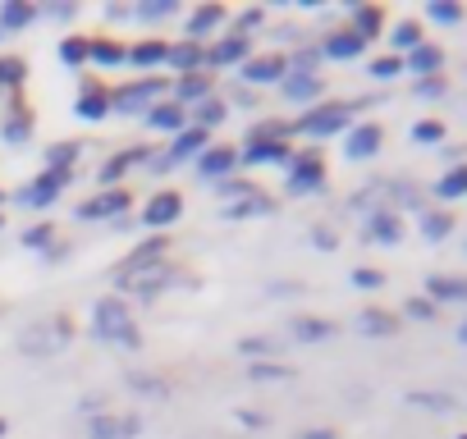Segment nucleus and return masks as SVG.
Wrapping results in <instances>:
<instances>
[{"instance_id":"f257e3e1","label":"nucleus","mask_w":467,"mask_h":439,"mask_svg":"<svg viewBox=\"0 0 467 439\" xmlns=\"http://www.w3.org/2000/svg\"><path fill=\"white\" fill-rule=\"evenodd\" d=\"M92 334L101 343H115V348H129V352L142 348V330H138L129 302L124 298H110V293L97 298V307H92Z\"/></svg>"},{"instance_id":"f03ea898","label":"nucleus","mask_w":467,"mask_h":439,"mask_svg":"<svg viewBox=\"0 0 467 439\" xmlns=\"http://www.w3.org/2000/svg\"><path fill=\"white\" fill-rule=\"evenodd\" d=\"M69 339H74V321L69 316H47V321H37V325H28L19 334V352H28V357H56V352L69 348Z\"/></svg>"},{"instance_id":"7ed1b4c3","label":"nucleus","mask_w":467,"mask_h":439,"mask_svg":"<svg viewBox=\"0 0 467 439\" xmlns=\"http://www.w3.org/2000/svg\"><path fill=\"white\" fill-rule=\"evenodd\" d=\"M161 97H165V83L161 78H138V83L110 87V110L115 115H147Z\"/></svg>"},{"instance_id":"20e7f679","label":"nucleus","mask_w":467,"mask_h":439,"mask_svg":"<svg viewBox=\"0 0 467 439\" xmlns=\"http://www.w3.org/2000/svg\"><path fill=\"white\" fill-rule=\"evenodd\" d=\"M348 115H353V106L330 101V106L307 110L298 124H289V133H303V138H330V133H344V128H348Z\"/></svg>"},{"instance_id":"39448f33","label":"nucleus","mask_w":467,"mask_h":439,"mask_svg":"<svg viewBox=\"0 0 467 439\" xmlns=\"http://www.w3.org/2000/svg\"><path fill=\"white\" fill-rule=\"evenodd\" d=\"M147 430V416L142 412H101L88 421V434L92 439H138Z\"/></svg>"},{"instance_id":"423d86ee","label":"nucleus","mask_w":467,"mask_h":439,"mask_svg":"<svg viewBox=\"0 0 467 439\" xmlns=\"http://www.w3.org/2000/svg\"><path fill=\"white\" fill-rule=\"evenodd\" d=\"M179 215H183V197H179L174 188H161V192H151L147 206H142V225L156 230V234H165L170 225H179Z\"/></svg>"},{"instance_id":"0eeeda50","label":"nucleus","mask_w":467,"mask_h":439,"mask_svg":"<svg viewBox=\"0 0 467 439\" xmlns=\"http://www.w3.org/2000/svg\"><path fill=\"white\" fill-rule=\"evenodd\" d=\"M69 183H74V169H47V174H37L33 183L19 188V201L24 206H51V201H60V192Z\"/></svg>"},{"instance_id":"6e6552de","label":"nucleus","mask_w":467,"mask_h":439,"mask_svg":"<svg viewBox=\"0 0 467 439\" xmlns=\"http://www.w3.org/2000/svg\"><path fill=\"white\" fill-rule=\"evenodd\" d=\"M317 188H326V160L312 156V151L294 156V160H289V192H294V197H307V192H317Z\"/></svg>"},{"instance_id":"1a4fd4ad","label":"nucleus","mask_w":467,"mask_h":439,"mask_svg":"<svg viewBox=\"0 0 467 439\" xmlns=\"http://www.w3.org/2000/svg\"><path fill=\"white\" fill-rule=\"evenodd\" d=\"M129 188H101L88 201H78V220H119L129 210Z\"/></svg>"},{"instance_id":"9d476101","label":"nucleus","mask_w":467,"mask_h":439,"mask_svg":"<svg viewBox=\"0 0 467 439\" xmlns=\"http://www.w3.org/2000/svg\"><path fill=\"white\" fill-rule=\"evenodd\" d=\"M248 60H253V37H239V33H229V37H220L215 46H206V65H211V69L248 65Z\"/></svg>"},{"instance_id":"9b49d317","label":"nucleus","mask_w":467,"mask_h":439,"mask_svg":"<svg viewBox=\"0 0 467 439\" xmlns=\"http://www.w3.org/2000/svg\"><path fill=\"white\" fill-rule=\"evenodd\" d=\"M285 78H289V56H280V51L253 56V60L244 65V83H253V87H262V83H285Z\"/></svg>"},{"instance_id":"f8f14e48","label":"nucleus","mask_w":467,"mask_h":439,"mask_svg":"<svg viewBox=\"0 0 467 439\" xmlns=\"http://www.w3.org/2000/svg\"><path fill=\"white\" fill-rule=\"evenodd\" d=\"M206 147H211V133H206V128H197V124H188L183 133H174V142H170V156H165V160H156V165L165 169V165H183V160H197V156H202Z\"/></svg>"},{"instance_id":"ddd939ff","label":"nucleus","mask_w":467,"mask_h":439,"mask_svg":"<svg viewBox=\"0 0 467 439\" xmlns=\"http://www.w3.org/2000/svg\"><path fill=\"white\" fill-rule=\"evenodd\" d=\"M380 142H385V128L380 124H353L348 138H344V156L348 160H371L380 151Z\"/></svg>"},{"instance_id":"4468645a","label":"nucleus","mask_w":467,"mask_h":439,"mask_svg":"<svg viewBox=\"0 0 467 439\" xmlns=\"http://www.w3.org/2000/svg\"><path fill=\"white\" fill-rule=\"evenodd\" d=\"M362 234H367V243L394 248V243L403 239V220H399L394 210H376V215H367V225H362Z\"/></svg>"},{"instance_id":"2eb2a0df","label":"nucleus","mask_w":467,"mask_h":439,"mask_svg":"<svg viewBox=\"0 0 467 439\" xmlns=\"http://www.w3.org/2000/svg\"><path fill=\"white\" fill-rule=\"evenodd\" d=\"M142 160H147V147H124L119 156H110V160L97 169V183H101V188H119V179H124L133 165H142Z\"/></svg>"},{"instance_id":"dca6fc26","label":"nucleus","mask_w":467,"mask_h":439,"mask_svg":"<svg viewBox=\"0 0 467 439\" xmlns=\"http://www.w3.org/2000/svg\"><path fill=\"white\" fill-rule=\"evenodd\" d=\"M403 403L421 407V412H462V393H453V389H408Z\"/></svg>"},{"instance_id":"f3484780","label":"nucleus","mask_w":467,"mask_h":439,"mask_svg":"<svg viewBox=\"0 0 467 439\" xmlns=\"http://www.w3.org/2000/svg\"><path fill=\"white\" fill-rule=\"evenodd\" d=\"M289 160H294L289 142H248L239 151V165H289Z\"/></svg>"},{"instance_id":"a211bd4d","label":"nucleus","mask_w":467,"mask_h":439,"mask_svg":"<svg viewBox=\"0 0 467 439\" xmlns=\"http://www.w3.org/2000/svg\"><path fill=\"white\" fill-rule=\"evenodd\" d=\"M147 124H151L156 133H183L192 119H188V110H183L179 101H156V106L147 110Z\"/></svg>"},{"instance_id":"6ab92c4d","label":"nucleus","mask_w":467,"mask_h":439,"mask_svg":"<svg viewBox=\"0 0 467 439\" xmlns=\"http://www.w3.org/2000/svg\"><path fill=\"white\" fill-rule=\"evenodd\" d=\"M234 165H239V151H234V147H206V151L197 156V174H202V179H215V183H220Z\"/></svg>"},{"instance_id":"aec40b11","label":"nucleus","mask_w":467,"mask_h":439,"mask_svg":"<svg viewBox=\"0 0 467 439\" xmlns=\"http://www.w3.org/2000/svg\"><path fill=\"white\" fill-rule=\"evenodd\" d=\"M165 65H174L179 74H202L206 69V46L202 42H170V60Z\"/></svg>"},{"instance_id":"412c9836","label":"nucleus","mask_w":467,"mask_h":439,"mask_svg":"<svg viewBox=\"0 0 467 439\" xmlns=\"http://www.w3.org/2000/svg\"><path fill=\"white\" fill-rule=\"evenodd\" d=\"M403 69H408V74H417V78H440V69H444V51H440V46H431V42H421L417 51H408Z\"/></svg>"},{"instance_id":"4be33fe9","label":"nucleus","mask_w":467,"mask_h":439,"mask_svg":"<svg viewBox=\"0 0 467 439\" xmlns=\"http://www.w3.org/2000/svg\"><path fill=\"white\" fill-rule=\"evenodd\" d=\"M74 115L88 119V124L106 119V115H110V87H83V92L74 97Z\"/></svg>"},{"instance_id":"5701e85b","label":"nucleus","mask_w":467,"mask_h":439,"mask_svg":"<svg viewBox=\"0 0 467 439\" xmlns=\"http://www.w3.org/2000/svg\"><path fill=\"white\" fill-rule=\"evenodd\" d=\"M358 330L367 339H394L399 334V316L385 311V307H367V311H358Z\"/></svg>"},{"instance_id":"b1692460","label":"nucleus","mask_w":467,"mask_h":439,"mask_svg":"<svg viewBox=\"0 0 467 439\" xmlns=\"http://www.w3.org/2000/svg\"><path fill=\"white\" fill-rule=\"evenodd\" d=\"M224 19H229L224 5H202V10H192V15L183 19V33H188L192 42H202L211 28H224Z\"/></svg>"},{"instance_id":"393cba45","label":"nucleus","mask_w":467,"mask_h":439,"mask_svg":"<svg viewBox=\"0 0 467 439\" xmlns=\"http://www.w3.org/2000/svg\"><path fill=\"white\" fill-rule=\"evenodd\" d=\"M165 60H170V42H161V37H147V42L129 46V65L133 69H161Z\"/></svg>"},{"instance_id":"a878e982","label":"nucleus","mask_w":467,"mask_h":439,"mask_svg":"<svg viewBox=\"0 0 467 439\" xmlns=\"http://www.w3.org/2000/svg\"><path fill=\"white\" fill-rule=\"evenodd\" d=\"M294 339L298 343H326V339H335L339 334V325L335 321H326V316H294Z\"/></svg>"},{"instance_id":"bb28decb","label":"nucleus","mask_w":467,"mask_h":439,"mask_svg":"<svg viewBox=\"0 0 467 439\" xmlns=\"http://www.w3.org/2000/svg\"><path fill=\"white\" fill-rule=\"evenodd\" d=\"M37 19H42V10L28 5V0H5V5H0V33H19Z\"/></svg>"},{"instance_id":"cd10ccee","label":"nucleus","mask_w":467,"mask_h":439,"mask_svg":"<svg viewBox=\"0 0 467 439\" xmlns=\"http://www.w3.org/2000/svg\"><path fill=\"white\" fill-rule=\"evenodd\" d=\"M362 51H367V42H362L353 28L330 33V37H326V46H321V56H326V60H358Z\"/></svg>"},{"instance_id":"c85d7f7f","label":"nucleus","mask_w":467,"mask_h":439,"mask_svg":"<svg viewBox=\"0 0 467 439\" xmlns=\"http://www.w3.org/2000/svg\"><path fill=\"white\" fill-rule=\"evenodd\" d=\"M211 92H215V87H211V78H206V74H183V78L174 83V101H179L183 110H188V106L211 101Z\"/></svg>"},{"instance_id":"c756f323","label":"nucleus","mask_w":467,"mask_h":439,"mask_svg":"<svg viewBox=\"0 0 467 439\" xmlns=\"http://www.w3.org/2000/svg\"><path fill=\"white\" fill-rule=\"evenodd\" d=\"M280 92H285V101H298V106H307V101H317V97L326 92V83H321L317 74H289V78L280 83Z\"/></svg>"},{"instance_id":"7c9ffc66","label":"nucleus","mask_w":467,"mask_h":439,"mask_svg":"<svg viewBox=\"0 0 467 439\" xmlns=\"http://www.w3.org/2000/svg\"><path fill=\"white\" fill-rule=\"evenodd\" d=\"M426 298L431 302H467V280L462 275H431L426 280Z\"/></svg>"},{"instance_id":"2f4dec72","label":"nucleus","mask_w":467,"mask_h":439,"mask_svg":"<svg viewBox=\"0 0 467 439\" xmlns=\"http://www.w3.org/2000/svg\"><path fill=\"white\" fill-rule=\"evenodd\" d=\"M88 60L101 65V69H115V65H129V46H119V42H110V37H92Z\"/></svg>"},{"instance_id":"473e14b6","label":"nucleus","mask_w":467,"mask_h":439,"mask_svg":"<svg viewBox=\"0 0 467 439\" xmlns=\"http://www.w3.org/2000/svg\"><path fill=\"white\" fill-rule=\"evenodd\" d=\"M124 384H129L133 393H147V398H170V393H174V384L161 380V375H151V371H147V375H142V371H129Z\"/></svg>"},{"instance_id":"72a5a7b5","label":"nucleus","mask_w":467,"mask_h":439,"mask_svg":"<svg viewBox=\"0 0 467 439\" xmlns=\"http://www.w3.org/2000/svg\"><path fill=\"white\" fill-rule=\"evenodd\" d=\"M353 10V33L362 37V42H371L380 28H385V15L376 10V5H348Z\"/></svg>"},{"instance_id":"f704fd0d","label":"nucleus","mask_w":467,"mask_h":439,"mask_svg":"<svg viewBox=\"0 0 467 439\" xmlns=\"http://www.w3.org/2000/svg\"><path fill=\"white\" fill-rule=\"evenodd\" d=\"M271 210H275V201L262 197V192H253V197H244V201L224 206V220H248V215H271Z\"/></svg>"},{"instance_id":"c9c22d12","label":"nucleus","mask_w":467,"mask_h":439,"mask_svg":"<svg viewBox=\"0 0 467 439\" xmlns=\"http://www.w3.org/2000/svg\"><path fill=\"white\" fill-rule=\"evenodd\" d=\"M435 197L440 201H453V197H467V165H453L440 183H435Z\"/></svg>"},{"instance_id":"e433bc0d","label":"nucleus","mask_w":467,"mask_h":439,"mask_svg":"<svg viewBox=\"0 0 467 439\" xmlns=\"http://www.w3.org/2000/svg\"><path fill=\"white\" fill-rule=\"evenodd\" d=\"M28 60L24 56H0V87H24Z\"/></svg>"},{"instance_id":"4c0bfd02","label":"nucleus","mask_w":467,"mask_h":439,"mask_svg":"<svg viewBox=\"0 0 467 439\" xmlns=\"http://www.w3.org/2000/svg\"><path fill=\"white\" fill-rule=\"evenodd\" d=\"M142 24H161V19H174L179 15V0H147V5L133 10Z\"/></svg>"},{"instance_id":"58836bf2","label":"nucleus","mask_w":467,"mask_h":439,"mask_svg":"<svg viewBox=\"0 0 467 439\" xmlns=\"http://www.w3.org/2000/svg\"><path fill=\"white\" fill-rule=\"evenodd\" d=\"M449 230H453V220H449L444 210H431V215H421V239H426V243H440V239H449Z\"/></svg>"},{"instance_id":"ea45409f","label":"nucleus","mask_w":467,"mask_h":439,"mask_svg":"<svg viewBox=\"0 0 467 439\" xmlns=\"http://www.w3.org/2000/svg\"><path fill=\"white\" fill-rule=\"evenodd\" d=\"M78 142H56V147H47V165L51 169H74L78 165Z\"/></svg>"},{"instance_id":"a19ab883","label":"nucleus","mask_w":467,"mask_h":439,"mask_svg":"<svg viewBox=\"0 0 467 439\" xmlns=\"http://www.w3.org/2000/svg\"><path fill=\"white\" fill-rule=\"evenodd\" d=\"M248 380H262V384H271V380H294V366H285V362H253V366H248Z\"/></svg>"},{"instance_id":"79ce46f5","label":"nucleus","mask_w":467,"mask_h":439,"mask_svg":"<svg viewBox=\"0 0 467 439\" xmlns=\"http://www.w3.org/2000/svg\"><path fill=\"white\" fill-rule=\"evenodd\" d=\"M88 46H92V37H65L60 42V60L78 69V65H88Z\"/></svg>"},{"instance_id":"37998d69","label":"nucleus","mask_w":467,"mask_h":439,"mask_svg":"<svg viewBox=\"0 0 467 439\" xmlns=\"http://www.w3.org/2000/svg\"><path fill=\"white\" fill-rule=\"evenodd\" d=\"M426 19H431V24H458V19H462V5H453V0H431Z\"/></svg>"},{"instance_id":"c03bdc74","label":"nucleus","mask_w":467,"mask_h":439,"mask_svg":"<svg viewBox=\"0 0 467 439\" xmlns=\"http://www.w3.org/2000/svg\"><path fill=\"white\" fill-rule=\"evenodd\" d=\"M192 124H197V128H206V133H211L215 124H224V101H215V97H211V101H202Z\"/></svg>"},{"instance_id":"a18cd8bd","label":"nucleus","mask_w":467,"mask_h":439,"mask_svg":"<svg viewBox=\"0 0 467 439\" xmlns=\"http://www.w3.org/2000/svg\"><path fill=\"white\" fill-rule=\"evenodd\" d=\"M394 46H399V51H417V46H421V24L403 19V24L394 28Z\"/></svg>"},{"instance_id":"49530a36","label":"nucleus","mask_w":467,"mask_h":439,"mask_svg":"<svg viewBox=\"0 0 467 439\" xmlns=\"http://www.w3.org/2000/svg\"><path fill=\"white\" fill-rule=\"evenodd\" d=\"M253 192H257V183H248V179H220V183H215V197H224V201H229V197L244 201V197H253Z\"/></svg>"},{"instance_id":"de8ad7c7","label":"nucleus","mask_w":467,"mask_h":439,"mask_svg":"<svg viewBox=\"0 0 467 439\" xmlns=\"http://www.w3.org/2000/svg\"><path fill=\"white\" fill-rule=\"evenodd\" d=\"M403 74V56H380L371 60V78H399Z\"/></svg>"},{"instance_id":"09e8293b","label":"nucleus","mask_w":467,"mask_h":439,"mask_svg":"<svg viewBox=\"0 0 467 439\" xmlns=\"http://www.w3.org/2000/svg\"><path fill=\"white\" fill-rule=\"evenodd\" d=\"M444 138V124L440 119H417L412 124V142H440Z\"/></svg>"},{"instance_id":"8fccbe9b","label":"nucleus","mask_w":467,"mask_h":439,"mask_svg":"<svg viewBox=\"0 0 467 439\" xmlns=\"http://www.w3.org/2000/svg\"><path fill=\"white\" fill-rule=\"evenodd\" d=\"M348 280H353V289H380V284H385V275H380V271H367V266H358Z\"/></svg>"},{"instance_id":"3c124183","label":"nucleus","mask_w":467,"mask_h":439,"mask_svg":"<svg viewBox=\"0 0 467 439\" xmlns=\"http://www.w3.org/2000/svg\"><path fill=\"white\" fill-rule=\"evenodd\" d=\"M19 119H10L5 128H0V138H5V142H24V133H28V115L24 110H15Z\"/></svg>"},{"instance_id":"603ef678","label":"nucleus","mask_w":467,"mask_h":439,"mask_svg":"<svg viewBox=\"0 0 467 439\" xmlns=\"http://www.w3.org/2000/svg\"><path fill=\"white\" fill-rule=\"evenodd\" d=\"M239 352H248V357H266V352H275V343L271 339H239Z\"/></svg>"},{"instance_id":"864d4df0","label":"nucleus","mask_w":467,"mask_h":439,"mask_svg":"<svg viewBox=\"0 0 467 439\" xmlns=\"http://www.w3.org/2000/svg\"><path fill=\"white\" fill-rule=\"evenodd\" d=\"M403 311H408L412 321H431V316H435V302H431V298H412Z\"/></svg>"},{"instance_id":"5fc2aeb1","label":"nucleus","mask_w":467,"mask_h":439,"mask_svg":"<svg viewBox=\"0 0 467 439\" xmlns=\"http://www.w3.org/2000/svg\"><path fill=\"white\" fill-rule=\"evenodd\" d=\"M51 243V225H37V230H24V248H47Z\"/></svg>"},{"instance_id":"6e6d98bb","label":"nucleus","mask_w":467,"mask_h":439,"mask_svg":"<svg viewBox=\"0 0 467 439\" xmlns=\"http://www.w3.org/2000/svg\"><path fill=\"white\" fill-rule=\"evenodd\" d=\"M262 19H266L262 10H244V15H239V37H248L253 28H262Z\"/></svg>"},{"instance_id":"4d7b16f0","label":"nucleus","mask_w":467,"mask_h":439,"mask_svg":"<svg viewBox=\"0 0 467 439\" xmlns=\"http://www.w3.org/2000/svg\"><path fill=\"white\" fill-rule=\"evenodd\" d=\"M417 97H444V78H417Z\"/></svg>"},{"instance_id":"13d9d810","label":"nucleus","mask_w":467,"mask_h":439,"mask_svg":"<svg viewBox=\"0 0 467 439\" xmlns=\"http://www.w3.org/2000/svg\"><path fill=\"white\" fill-rule=\"evenodd\" d=\"M234 416H239L244 425H266V421H271L266 412H248V407H244V412H234Z\"/></svg>"},{"instance_id":"bf43d9fd","label":"nucleus","mask_w":467,"mask_h":439,"mask_svg":"<svg viewBox=\"0 0 467 439\" xmlns=\"http://www.w3.org/2000/svg\"><path fill=\"white\" fill-rule=\"evenodd\" d=\"M294 439H339V434H335V430H321V425H317V430H298Z\"/></svg>"},{"instance_id":"052dcab7","label":"nucleus","mask_w":467,"mask_h":439,"mask_svg":"<svg viewBox=\"0 0 467 439\" xmlns=\"http://www.w3.org/2000/svg\"><path fill=\"white\" fill-rule=\"evenodd\" d=\"M74 10H78V5H51V19H69Z\"/></svg>"},{"instance_id":"680f3d73","label":"nucleus","mask_w":467,"mask_h":439,"mask_svg":"<svg viewBox=\"0 0 467 439\" xmlns=\"http://www.w3.org/2000/svg\"><path fill=\"white\" fill-rule=\"evenodd\" d=\"M312 239H317V248H335V234H326V230H317Z\"/></svg>"},{"instance_id":"e2e57ef3","label":"nucleus","mask_w":467,"mask_h":439,"mask_svg":"<svg viewBox=\"0 0 467 439\" xmlns=\"http://www.w3.org/2000/svg\"><path fill=\"white\" fill-rule=\"evenodd\" d=\"M458 343H467V321H462V325H458Z\"/></svg>"},{"instance_id":"0e129e2a","label":"nucleus","mask_w":467,"mask_h":439,"mask_svg":"<svg viewBox=\"0 0 467 439\" xmlns=\"http://www.w3.org/2000/svg\"><path fill=\"white\" fill-rule=\"evenodd\" d=\"M5 434H10V421H5V416H0V439H5Z\"/></svg>"},{"instance_id":"69168bd1","label":"nucleus","mask_w":467,"mask_h":439,"mask_svg":"<svg viewBox=\"0 0 467 439\" xmlns=\"http://www.w3.org/2000/svg\"><path fill=\"white\" fill-rule=\"evenodd\" d=\"M0 201H5V192H0Z\"/></svg>"},{"instance_id":"338daca9","label":"nucleus","mask_w":467,"mask_h":439,"mask_svg":"<svg viewBox=\"0 0 467 439\" xmlns=\"http://www.w3.org/2000/svg\"><path fill=\"white\" fill-rule=\"evenodd\" d=\"M458 439H467V434H458Z\"/></svg>"},{"instance_id":"774afa93","label":"nucleus","mask_w":467,"mask_h":439,"mask_svg":"<svg viewBox=\"0 0 467 439\" xmlns=\"http://www.w3.org/2000/svg\"><path fill=\"white\" fill-rule=\"evenodd\" d=\"M0 225H5V220H0Z\"/></svg>"}]
</instances>
